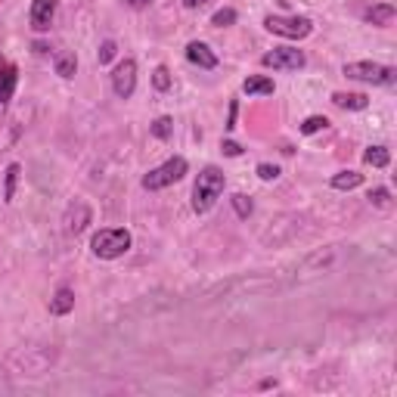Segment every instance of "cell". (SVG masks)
<instances>
[{
    "mask_svg": "<svg viewBox=\"0 0 397 397\" xmlns=\"http://www.w3.org/2000/svg\"><path fill=\"white\" fill-rule=\"evenodd\" d=\"M224 186H227V177H224L221 168H214V165L202 168L199 181H196V186H193V212H196V214L212 212L214 202L221 199Z\"/></svg>",
    "mask_w": 397,
    "mask_h": 397,
    "instance_id": "1",
    "label": "cell"
},
{
    "mask_svg": "<svg viewBox=\"0 0 397 397\" xmlns=\"http://www.w3.org/2000/svg\"><path fill=\"white\" fill-rule=\"evenodd\" d=\"M90 248H93V255H97V258L115 261V258H121V255L130 252V233L121 230V227H106V230L93 233Z\"/></svg>",
    "mask_w": 397,
    "mask_h": 397,
    "instance_id": "2",
    "label": "cell"
},
{
    "mask_svg": "<svg viewBox=\"0 0 397 397\" xmlns=\"http://www.w3.org/2000/svg\"><path fill=\"white\" fill-rule=\"evenodd\" d=\"M264 28L270 35H279V37H289V41H301L314 31V22L307 16H267L264 19Z\"/></svg>",
    "mask_w": 397,
    "mask_h": 397,
    "instance_id": "3",
    "label": "cell"
},
{
    "mask_svg": "<svg viewBox=\"0 0 397 397\" xmlns=\"http://www.w3.org/2000/svg\"><path fill=\"white\" fill-rule=\"evenodd\" d=\"M186 159H181V155H174V159H168L165 165H159V168H152L149 174L143 177V190H165V186L171 183H177V181H183V174H186Z\"/></svg>",
    "mask_w": 397,
    "mask_h": 397,
    "instance_id": "4",
    "label": "cell"
},
{
    "mask_svg": "<svg viewBox=\"0 0 397 397\" xmlns=\"http://www.w3.org/2000/svg\"><path fill=\"white\" fill-rule=\"evenodd\" d=\"M345 75L354 81H367V84H394V68L391 66H379V62H348Z\"/></svg>",
    "mask_w": 397,
    "mask_h": 397,
    "instance_id": "5",
    "label": "cell"
},
{
    "mask_svg": "<svg viewBox=\"0 0 397 397\" xmlns=\"http://www.w3.org/2000/svg\"><path fill=\"white\" fill-rule=\"evenodd\" d=\"M305 53L295 50V47H276V50L261 56V66L274 68V72H298V68H305Z\"/></svg>",
    "mask_w": 397,
    "mask_h": 397,
    "instance_id": "6",
    "label": "cell"
},
{
    "mask_svg": "<svg viewBox=\"0 0 397 397\" xmlns=\"http://www.w3.org/2000/svg\"><path fill=\"white\" fill-rule=\"evenodd\" d=\"M112 90H115V97H121V99L134 97V90H137V62L134 59H121L118 66H115Z\"/></svg>",
    "mask_w": 397,
    "mask_h": 397,
    "instance_id": "7",
    "label": "cell"
},
{
    "mask_svg": "<svg viewBox=\"0 0 397 397\" xmlns=\"http://www.w3.org/2000/svg\"><path fill=\"white\" fill-rule=\"evenodd\" d=\"M53 16H56V0H35V4H31V28L50 31Z\"/></svg>",
    "mask_w": 397,
    "mask_h": 397,
    "instance_id": "8",
    "label": "cell"
},
{
    "mask_svg": "<svg viewBox=\"0 0 397 397\" xmlns=\"http://www.w3.org/2000/svg\"><path fill=\"white\" fill-rule=\"evenodd\" d=\"M186 59L199 68H217V56L212 53V47L202 44V41H193L190 47H186Z\"/></svg>",
    "mask_w": 397,
    "mask_h": 397,
    "instance_id": "9",
    "label": "cell"
},
{
    "mask_svg": "<svg viewBox=\"0 0 397 397\" xmlns=\"http://www.w3.org/2000/svg\"><path fill=\"white\" fill-rule=\"evenodd\" d=\"M16 81H19V72H16V66H13V62H4V59H0V106H6V103L13 99Z\"/></svg>",
    "mask_w": 397,
    "mask_h": 397,
    "instance_id": "10",
    "label": "cell"
},
{
    "mask_svg": "<svg viewBox=\"0 0 397 397\" xmlns=\"http://www.w3.org/2000/svg\"><path fill=\"white\" fill-rule=\"evenodd\" d=\"M72 310H75V292L68 289V286H62V289H56V295H53V301H50V314L66 317V314H72Z\"/></svg>",
    "mask_w": 397,
    "mask_h": 397,
    "instance_id": "11",
    "label": "cell"
},
{
    "mask_svg": "<svg viewBox=\"0 0 397 397\" xmlns=\"http://www.w3.org/2000/svg\"><path fill=\"white\" fill-rule=\"evenodd\" d=\"M243 90L248 93V97H270V93L276 90V84L270 81V78H264V75H252V78H245L243 81Z\"/></svg>",
    "mask_w": 397,
    "mask_h": 397,
    "instance_id": "12",
    "label": "cell"
},
{
    "mask_svg": "<svg viewBox=\"0 0 397 397\" xmlns=\"http://www.w3.org/2000/svg\"><path fill=\"white\" fill-rule=\"evenodd\" d=\"M367 22H372V25H379V28L391 25V22H394V6L391 4L372 6V10H367Z\"/></svg>",
    "mask_w": 397,
    "mask_h": 397,
    "instance_id": "13",
    "label": "cell"
},
{
    "mask_svg": "<svg viewBox=\"0 0 397 397\" xmlns=\"http://www.w3.org/2000/svg\"><path fill=\"white\" fill-rule=\"evenodd\" d=\"M332 103H336L338 109H367L369 99L363 97V93H336V97H332Z\"/></svg>",
    "mask_w": 397,
    "mask_h": 397,
    "instance_id": "14",
    "label": "cell"
},
{
    "mask_svg": "<svg viewBox=\"0 0 397 397\" xmlns=\"http://www.w3.org/2000/svg\"><path fill=\"white\" fill-rule=\"evenodd\" d=\"M363 183V174L357 171H341V174L332 177V190H357Z\"/></svg>",
    "mask_w": 397,
    "mask_h": 397,
    "instance_id": "15",
    "label": "cell"
},
{
    "mask_svg": "<svg viewBox=\"0 0 397 397\" xmlns=\"http://www.w3.org/2000/svg\"><path fill=\"white\" fill-rule=\"evenodd\" d=\"M363 161L372 168H388V161H391V155H388L385 146H369L367 152H363Z\"/></svg>",
    "mask_w": 397,
    "mask_h": 397,
    "instance_id": "16",
    "label": "cell"
},
{
    "mask_svg": "<svg viewBox=\"0 0 397 397\" xmlns=\"http://www.w3.org/2000/svg\"><path fill=\"white\" fill-rule=\"evenodd\" d=\"M16 183H19V165H10L6 168V177H4V202L16 199Z\"/></svg>",
    "mask_w": 397,
    "mask_h": 397,
    "instance_id": "17",
    "label": "cell"
},
{
    "mask_svg": "<svg viewBox=\"0 0 397 397\" xmlns=\"http://www.w3.org/2000/svg\"><path fill=\"white\" fill-rule=\"evenodd\" d=\"M75 68H78V62H75L72 53H62V56L56 59V75H62V78H72V75H75Z\"/></svg>",
    "mask_w": 397,
    "mask_h": 397,
    "instance_id": "18",
    "label": "cell"
},
{
    "mask_svg": "<svg viewBox=\"0 0 397 397\" xmlns=\"http://www.w3.org/2000/svg\"><path fill=\"white\" fill-rule=\"evenodd\" d=\"M171 130H174V121H171L168 115H161V118H155V121H152V134L159 137V140H168V137H171Z\"/></svg>",
    "mask_w": 397,
    "mask_h": 397,
    "instance_id": "19",
    "label": "cell"
},
{
    "mask_svg": "<svg viewBox=\"0 0 397 397\" xmlns=\"http://www.w3.org/2000/svg\"><path fill=\"white\" fill-rule=\"evenodd\" d=\"M236 22V10H217L214 16H212V25H217V28H227V25H233Z\"/></svg>",
    "mask_w": 397,
    "mask_h": 397,
    "instance_id": "20",
    "label": "cell"
},
{
    "mask_svg": "<svg viewBox=\"0 0 397 397\" xmlns=\"http://www.w3.org/2000/svg\"><path fill=\"white\" fill-rule=\"evenodd\" d=\"M326 121L323 115H310V118H305V124H301V134H317V130H323L326 128Z\"/></svg>",
    "mask_w": 397,
    "mask_h": 397,
    "instance_id": "21",
    "label": "cell"
},
{
    "mask_svg": "<svg viewBox=\"0 0 397 397\" xmlns=\"http://www.w3.org/2000/svg\"><path fill=\"white\" fill-rule=\"evenodd\" d=\"M152 84H155V90H168L171 87V72H168L165 66H159L152 72Z\"/></svg>",
    "mask_w": 397,
    "mask_h": 397,
    "instance_id": "22",
    "label": "cell"
},
{
    "mask_svg": "<svg viewBox=\"0 0 397 397\" xmlns=\"http://www.w3.org/2000/svg\"><path fill=\"white\" fill-rule=\"evenodd\" d=\"M233 208H236V214L239 217H248V214H252V199H248V196H243V193H236V196H233Z\"/></svg>",
    "mask_w": 397,
    "mask_h": 397,
    "instance_id": "23",
    "label": "cell"
},
{
    "mask_svg": "<svg viewBox=\"0 0 397 397\" xmlns=\"http://www.w3.org/2000/svg\"><path fill=\"white\" fill-rule=\"evenodd\" d=\"M388 199H391V193H388L385 186H379V190H369V202H372V205L385 208V205H388Z\"/></svg>",
    "mask_w": 397,
    "mask_h": 397,
    "instance_id": "24",
    "label": "cell"
},
{
    "mask_svg": "<svg viewBox=\"0 0 397 397\" xmlns=\"http://www.w3.org/2000/svg\"><path fill=\"white\" fill-rule=\"evenodd\" d=\"M258 177H261V181H276V177H279V168L264 161V165H258Z\"/></svg>",
    "mask_w": 397,
    "mask_h": 397,
    "instance_id": "25",
    "label": "cell"
},
{
    "mask_svg": "<svg viewBox=\"0 0 397 397\" xmlns=\"http://www.w3.org/2000/svg\"><path fill=\"white\" fill-rule=\"evenodd\" d=\"M112 56H115V41H106L103 47H99V66H106Z\"/></svg>",
    "mask_w": 397,
    "mask_h": 397,
    "instance_id": "26",
    "label": "cell"
},
{
    "mask_svg": "<svg viewBox=\"0 0 397 397\" xmlns=\"http://www.w3.org/2000/svg\"><path fill=\"white\" fill-rule=\"evenodd\" d=\"M221 149H224V155H230V159H236V155H243V146H239V143H233V140H224V143H221Z\"/></svg>",
    "mask_w": 397,
    "mask_h": 397,
    "instance_id": "27",
    "label": "cell"
},
{
    "mask_svg": "<svg viewBox=\"0 0 397 397\" xmlns=\"http://www.w3.org/2000/svg\"><path fill=\"white\" fill-rule=\"evenodd\" d=\"M227 128H230V130L236 128V103H230V118H227Z\"/></svg>",
    "mask_w": 397,
    "mask_h": 397,
    "instance_id": "28",
    "label": "cell"
},
{
    "mask_svg": "<svg viewBox=\"0 0 397 397\" xmlns=\"http://www.w3.org/2000/svg\"><path fill=\"white\" fill-rule=\"evenodd\" d=\"M190 10H199V6H205V4H212V0H183Z\"/></svg>",
    "mask_w": 397,
    "mask_h": 397,
    "instance_id": "29",
    "label": "cell"
},
{
    "mask_svg": "<svg viewBox=\"0 0 397 397\" xmlns=\"http://www.w3.org/2000/svg\"><path fill=\"white\" fill-rule=\"evenodd\" d=\"M128 4H130V6H134V10H143V6H149V4H152V0H128Z\"/></svg>",
    "mask_w": 397,
    "mask_h": 397,
    "instance_id": "30",
    "label": "cell"
}]
</instances>
